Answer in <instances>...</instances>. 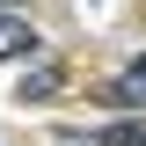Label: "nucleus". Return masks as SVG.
Instances as JSON below:
<instances>
[{
    "mask_svg": "<svg viewBox=\"0 0 146 146\" xmlns=\"http://www.w3.org/2000/svg\"><path fill=\"white\" fill-rule=\"evenodd\" d=\"M110 102H117V110H146V51L131 58L117 80H110Z\"/></svg>",
    "mask_w": 146,
    "mask_h": 146,
    "instance_id": "nucleus-2",
    "label": "nucleus"
},
{
    "mask_svg": "<svg viewBox=\"0 0 146 146\" xmlns=\"http://www.w3.org/2000/svg\"><path fill=\"white\" fill-rule=\"evenodd\" d=\"M58 88H66V73H58L51 58H44V66H36L29 80H22V102H58Z\"/></svg>",
    "mask_w": 146,
    "mask_h": 146,
    "instance_id": "nucleus-3",
    "label": "nucleus"
},
{
    "mask_svg": "<svg viewBox=\"0 0 146 146\" xmlns=\"http://www.w3.org/2000/svg\"><path fill=\"white\" fill-rule=\"evenodd\" d=\"M0 7H15V0H0Z\"/></svg>",
    "mask_w": 146,
    "mask_h": 146,
    "instance_id": "nucleus-5",
    "label": "nucleus"
},
{
    "mask_svg": "<svg viewBox=\"0 0 146 146\" xmlns=\"http://www.w3.org/2000/svg\"><path fill=\"white\" fill-rule=\"evenodd\" d=\"M0 58H36V29L15 7H0Z\"/></svg>",
    "mask_w": 146,
    "mask_h": 146,
    "instance_id": "nucleus-1",
    "label": "nucleus"
},
{
    "mask_svg": "<svg viewBox=\"0 0 146 146\" xmlns=\"http://www.w3.org/2000/svg\"><path fill=\"white\" fill-rule=\"evenodd\" d=\"M95 146H146V124H139V117H124V124H102V131H95Z\"/></svg>",
    "mask_w": 146,
    "mask_h": 146,
    "instance_id": "nucleus-4",
    "label": "nucleus"
}]
</instances>
